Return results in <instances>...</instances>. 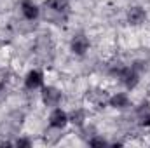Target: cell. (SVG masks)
Segmentation results:
<instances>
[{
    "label": "cell",
    "mask_w": 150,
    "mask_h": 148,
    "mask_svg": "<svg viewBox=\"0 0 150 148\" xmlns=\"http://www.w3.org/2000/svg\"><path fill=\"white\" fill-rule=\"evenodd\" d=\"M21 11H23V14H25L26 19H35L38 16L37 5H35L33 2H30V0H25V2L21 4Z\"/></svg>",
    "instance_id": "ba28073f"
},
{
    "label": "cell",
    "mask_w": 150,
    "mask_h": 148,
    "mask_svg": "<svg viewBox=\"0 0 150 148\" xmlns=\"http://www.w3.org/2000/svg\"><path fill=\"white\" fill-rule=\"evenodd\" d=\"M38 85H42V73L40 72H30L28 77H26V87L28 89H35Z\"/></svg>",
    "instance_id": "30bf717a"
},
{
    "label": "cell",
    "mask_w": 150,
    "mask_h": 148,
    "mask_svg": "<svg viewBox=\"0 0 150 148\" xmlns=\"http://www.w3.org/2000/svg\"><path fill=\"white\" fill-rule=\"evenodd\" d=\"M89 145H91V147H105V145H107V141H105V140H98V138H96V140H91V141H89Z\"/></svg>",
    "instance_id": "2e32d148"
},
{
    "label": "cell",
    "mask_w": 150,
    "mask_h": 148,
    "mask_svg": "<svg viewBox=\"0 0 150 148\" xmlns=\"http://www.w3.org/2000/svg\"><path fill=\"white\" fill-rule=\"evenodd\" d=\"M108 101H110V105L113 108H126V106H129V99H127L126 94H117V96L110 98Z\"/></svg>",
    "instance_id": "8fae6325"
},
{
    "label": "cell",
    "mask_w": 150,
    "mask_h": 148,
    "mask_svg": "<svg viewBox=\"0 0 150 148\" xmlns=\"http://www.w3.org/2000/svg\"><path fill=\"white\" fill-rule=\"evenodd\" d=\"M5 98H7V91H5V85H4V84H0V103H2Z\"/></svg>",
    "instance_id": "e0dca14e"
},
{
    "label": "cell",
    "mask_w": 150,
    "mask_h": 148,
    "mask_svg": "<svg viewBox=\"0 0 150 148\" xmlns=\"http://www.w3.org/2000/svg\"><path fill=\"white\" fill-rule=\"evenodd\" d=\"M113 73L117 75L127 89H133L138 84V73L134 72V68H124V66H117V70H113Z\"/></svg>",
    "instance_id": "6da1fadb"
},
{
    "label": "cell",
    "mask_w": 150,
    "mask_h": 148,
    "mask_svg": "<svg viewBox=\"0 0 150 148\" xmlns=\"http://www.w3.org/2000/svg\"><path fill=\"white\" fill-rule=\"evenodd\" d=\"M42 99H44V103H45L47 106H56V105L59 103V99H61V94H59L58 89H54V87H45V89L42 91Z\"/></svg>",
    "instance_id": "277c9868"
},
{
    "label": "cell",
    "mask_w": 150,
    "mask_h": 148,
    "mask_svg": "<svg viewBox=\"0 0 150 148\" xmlns=\"http://www.w3.org/2000/svg\"><path fill=\"white\" fill-rule=\"evenodd\" d=\"M44 18L54 25H65L67 23V12H61L58 9H52L49 5H45V11H44Z\"/></svg>",
    "instance_id": "3957f363"
},
{
    "label": "cell",
    "mask_w": 150,
    "mask_h": 148,
    "mask_svg": "<svg viewBox=\"0 0 150 148\" xmlns=\"http://www.w3.org/2000/svg\"><path fill=\"white\" fill-rule=\"evenodd\" d=\"M37 56L42 61H51L52 59V44L47 38V35H42V38H38L37 42Z\"/></svg>",
    "instance_id": "7a4b0ae2"
},
{
    "label": "cell",
    "mask_w": 150,
    "mask_h": 148,
    "mask_svg": "<svg viewBox=\"0 0 150 148\" xmlns=\"http://www.w3.org/2000/svg\"><path fill=\"white\" fill-rule=\"evenodd\" d=\"M145 18H147V14H145V11L142 7H133L127 12V21L131 25H140V23L145 21Z\"/></svg>",
    "instance_id": "8992f818"
},
{
    "label": "cell",
    "mask_w": 150,
    "mask_h": 148,
    "mask_svg": "<svg viewBox=\"0 0 150 148\" xmlns=\"http://www.w3.org/2000/svg\"><path fill=\"white\" fill-rule=\"evenodd\" d=\"M136 117H138L142 125H150V105L149 103L140 105V108L136 110Z\"/></svg>",
    "instance_id": "9c48e42d"
},
{
    "label": "cell",
    "mask_w": 150,
    "mask_h": 148,
    "mask_svg": "<svg viewBox=\"0 0 150 148\" xmlns=\"http://www.w3.org/2000/svg\"><path fill=\"white\" fill-rule=\"evenodd\" d=\"M87 99L93 101L94 105H105V101H107V94L101 92V91H94V92L87 94Z\"/></svg>",
    "instance_id": "7c38bea8"
},
{
    "label": "cell",
    "mask_w": 150,
    "mask_h": 148,
    "mask_svg": "<svg viewBox=\"0 0 150 148\" xmlns=\"http://www.w3.org/2000/svg\"><path fill=\"white\" fill-rule=\"evenodd\" d=\"M68 122V118H67V113L61 110H54L51 113V127H58V129H61V127H65V124Z\"/></svg>",
    "instance_id": "52a82bcc"
},
{
    "label": "cell",
    "mask_w": 150,
    "mask_h": 148,
    "mask_svg": "<svg viewBox=\"0 0 150 148\" xmlns=\"http://www.w3.org/2000/svg\"><path fill=\"white\" fill-rule=\"evenodd\" d=\"M45 5H49L52 9H58L61 12H67L68 11V0H47Z\"/></svg>",
    "instance_id": "4fadbf2b"
},
{
    "label": "cell",
    "mask_w": 150,
    "mask_h": 148,
    "mask_svg": "<svg viewBox=\"0 0 150 148\" xmlns=\"http://www.w3.org/2000/svg\"><path fill=\"white\" fill-rule=\"evenodd\" d=\"M87 47H89V40L84 37V35H77V37H74V40H72V51H74L75 54L82 56V54L87 51Z\"/></svg>",
    "instance_id": "5b68a950"
},
{
    "label": "cell",
    "mask_w": 150,
    "mask_h": 148,
    "mask_svg": "<svg viewBox=\"0 0 150 148\" xmlns=\"http://www.w3.org/2000/svg\"><path fill=\"white\" fill-rule=\"evenodd\" d=\"M70 120H72L74 124H77V125H80V124H82V120H84V111H82V110L72 111V117H70Z\"/></svg>",
    "instance_id": "5bb4252c"
},
{
    "label": "cell",
    "mask_w": 150,
    "mask_h": 148,
    "mask_svg": "<svg viewBox=\"0 0 150 148\" xmlns=\"http://www.w3.org/2000/svg\"><path fill=\"white\" fill-rule=\"evenodd\" d=\"M16 145H18V147H30V141H28V140H18Z\"/></svg>",
    "instance_id": "ac0fdd59"
},
{
    "label": "cell",
    "mask_w": 150,
    "mask_h": 148,
    "mask_svg": "<svg viewBox=\"0 0 150 148\" xmlns=\"http://www.w3.org/2000/svg\"><path fill=\"white\" fill-rule=\"evenodd\" d=\"M59 138H61V134H56L54 131H47V132H45V141H47V143H56Z\"/></svg>",
    "instance_id": "9a60e30c"
}]
</instances>
